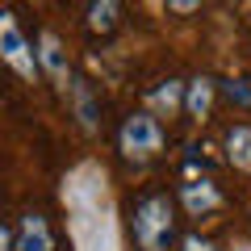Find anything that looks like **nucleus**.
Returning <instances> with one entry per match:
<instances>
[{"instance_id": "nucleus-9", "label": "nucleus", "mask_w": 251, "mask_h": 251, "mask_svg": "<svg viewBox=\"0 0 251 251\" xmlns=\"http://www.w3.org/2000/svg\"><path fill=\"white\" fill-rule=\"evenodd\" d=\"M176 109H184V84H180V80H163L159 88L147 92V113H151V117L176 113Z\"/></svg>"}, {"instance_id": "nucleus-7", "label": "nucleus", "mask_w": 251, "mask_h": 251, "mask_svg": "<svg viewBox=\"0 0 251 251\" xmlns=\"http://www.w3.org/2000/svg\"><path fill=\"white\" fill-rule=\"evenodd\" d=\"M214 97H218V84L209 75H197L193 84H184V113L193 122H205L209 109H214Z\"/></svg>"}, {"instance_id": "nucleus-13", "label": "nucleus", "mask_w": 251, "mask_h": 251, "mask_svg": "<svg viewBox=\"0 0 251 251\" xmlns=\"http://www.w3.org/2000/svg\"><path fill=\"white\" fill-rule=\"evenodd\" d=\"M180 251H218L214 243H205V239H197V234H188L184 243H180Z\"/></svg>"}, {"instance_id": "nucleus-11", "label": "nucleus", "mask_w": 251, "mask_h": 251, "mask_svg": "<svg viewBox=\"0 0 251 251\" xmlns=\"http://www.w3.org/2000/svg\"><path fill=\"white\" fill-rule=\"evenodd\" d=\"M117 4L113 0H100V4H88V29H97V34H109V29L117 25Z\"/></svg>"}, {"instance_id": "nucleus-8", "label": "nucleus", "mask_w": 251, "mask_h": 251, "mask_svg": "<svg viewBox=\"0 0 251 251\" xmlns=\"http://www.w3.org/2000/svg\"><path fill=\"white\" fill-rule=\"evenodd\" d=\"M67 92H72V109H75V117H80V126L92 134V130L100 126V105H97V97H92V88H88L84 80H75V75H72Z\"/></svg>"}, {"instance_id": "nucleus-5", "label": "nucleus", "mask_w": 251, "mask_h": 251, "mask_svg": "<svg viewBox=\"0 0 251 251\" xmlns=\"http://www.w3.org/2000/svg\"><path fill=\"white\" fill-rule=\"evenodd\" d=\"M180 201H184V209L193 218H205V214H214L218 205H222V193H218V184L214 180H184L180 184Z\"/></svg>"}, {"instance_id": "nucleus-6", "label": "nucleus", "mask_w": 251, "mask_h": 251, "mask_svg": "<svg viewBox=\"0 0 251 251\" xmlns=\"http://www.w3.org/2000/svg\"><path fill=\"white\" fill-rule=\"evenodd\" d=\"M13 251H54V234H50V222L42 214H25L13 234Z\"/></svg>"}, {"instance_id": "nucleus-4", "label": "nucleus", "mask_w": 251, "mask_h": 251, "mask_svg": "<svg viewBox=\"0 0 251 251\" xmlns=\"http://www.w3.org/2000/svg\"><path fill=\"white\" fill-rule=\"evenodd\" d=\"M34 59H38V72H46L54 84H72V63H67V50H63L59 34L42 29V34H38V50H34Z\"/></svg>"}, {"instance_id": "nucleus-1", "label": "nucleus", "mask_w": 251, "mask_h": 251, "mask_svg": "<svg viewBox=\"0 0 251 251\" xmlns=\"http://www.w3.org/2000/svg\"><path fill=\"white\" fill-rule=\"evenodd\" d=\"M176 230V209L163 193L155 197H143L134 209V239L143 251H168V239Z\"/></svg>"}, {"instance_id": "nucleus-14", "label": "nucleus", "mask_w": 251, "mask_h": 251, "mask_svg": "<svg viewBox=\"0 0 251 251\" xmlns=\"http://www.w3.org/2000/svg\"><path fill=\"white\" fill-rule=\"evenodd\" d=\"M0 251H13V230L0 222Z\"/></svg>"}, {"instance_id": "nucleus-10", "label": "nucleus", "mask_w": 251, "mask_h": 251, "mask_svg": "<svg viewBox=\"0 0 251 251\" xmlns=\"http://www.w3.org/2000/svg\"><path fill=\"white\" fill-rule=\"evenodd\" d=\"M226 159L239 172H251V126H234L226 134Z\"/></svg>"}, {"instance_id": "nucleus-12", "label": "nucleus", "mask_w": 251, "mask_h": 251, "mask_svg": "<svg viewBox=\"0 0 251 251\" xmlns=\"http://www.w3.org/2000/svg\"><path fill=\"white\" fill-rule=\"evenodd\" d=\"M226 97L234 100V105H243V109H251V88L243 80H234V84H226Z\"/></svg>"}, {"instance_id": "nucleus-3", "label": "nucleus", "mask_w": 251, "mask_h": 251, "mask_svg": "<svg viewBox=\"0 0 251 251\" xmlns=\"http://www.w3.org/2000/svg\"><path fill=\"white\" fill-rule=\"evenodd\" d=\"M0 59L9 63V67L21 75V80H34V75H38L34 46L25 42V34H21L17 17H13L9 9H0Z\"/></svg>"}, {"instance_id": "nucleus-2", "label": "nucleus", "mask_w": 251, "mask_h": 251, "mask_svg": "<svg viewBox=\"0 0 251 251\" xmlns=\"http://www.w3.org/2000/svg\"><path fill=\"white\" fill-rule=\"evenodd\" d=\"M117 147H122L126 159H134V163L155 159V155L163 151V126H159V117H151L147 109H143V113H130V117L122 122Z\"/></svg>"}]
</instances>
